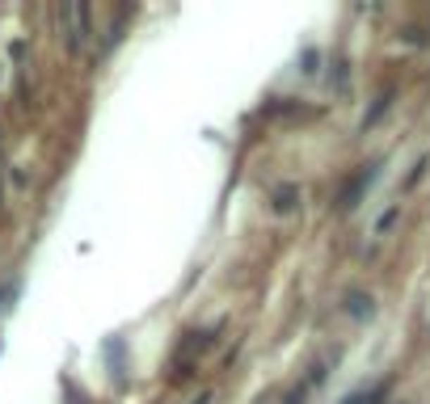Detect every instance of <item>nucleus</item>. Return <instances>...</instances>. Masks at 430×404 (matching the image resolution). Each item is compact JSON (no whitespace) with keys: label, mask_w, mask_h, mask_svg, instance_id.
Instances as JSON below:
<instances>
[{"label":"nucleus","mask_w":430,"mask_h":404,"mask_svg":"<svg viewBox=\"0 0 430 404\" xmlns=\"http://www.w3.org/2000/svg\"><path fill=\"white\" fill-rule=\"evenodd\" d=\"M372 181H376V169H363V173H359V177L350 181V185H346V194H342V211H350V207L359 202V194H363V185H372Z\"/></svg>","instance_id":"obj_1"},{"label":"nucleus","mask_w":430,"mask_h":404,"mask_svg":"<svg viewBox=\"0 0 430 404\" xmlns=\"http://www.w3.org/2000/svg\"><path fill=\"white\" fill-rule=\"evenodd\" d=\"M384 400V388H372V392H359V396H350L346 404H380Z\"/></svg>","instance_id":"obj_2"},{"label":"nucleus","mask_w":430,"mask_h":404,"mask_svg":"<svg viewBox=\"0 0 430 404\" xmlns=\"http://www.w3.org/2000/svg\"><path fill=\"white\" fill-rule=\"evenodd\" d=\"M274 207H279V211H291V207H296V190H291V185L279 190V194H274Z\"/></svg>","instance_id":"obj_3"}]
</instances>
